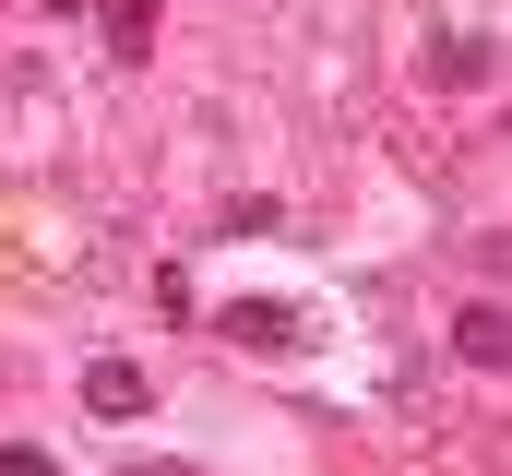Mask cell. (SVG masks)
<instances>
[{"mask_svg":"<svg viewBox=\"0 0 512 476\" xmlns=\"http://www.w3.org/2000/svg\"><path fill=\"white\" fill-rule=\"evenodd\" d=\"M84 405L96 417H155V369L143 357H84Z\"/></svg>","mask_w":512,"mask_h":476,"instance_id":"obj_1","label":"cell"},{"mask_svg":"<svg viewBox=\"0 0 512 476\" xmlns=\"http://www.w3.org/2000/svg\"><path fill=\"white\" fill-rule=\"evenodd\" d=\"M453 357H465V369H501V357H512L501 298H465V310H453Z\"/></svg>","mask_w":512,"mask_h":476,"instance_id":"obj_2","label":"cell"},{"mask_svg":"<svg viewBox=\"0 0 512 476\" xmlns=\"http://www.w3.org/2000/svg\"><path fill=\"white\" fill-rule=\"evenodd\" d=\"M417 72H429V84H453V96H465V84H489V72H501V60H489V36H429V60H417Z\"/></svg>","mask_w":512,"mask_h":476,"instance_id":"obj_3","label":"cell"},{"mask_svg":"<svg viewBox=\"0 0 512 476\" xmlns=\"http://www.w3.org/2000/svg\"><path fill=\"white\" fill-rule=\"evenodd\" d=\"M96 36L108 60H155V0H96Z\"/></svg>","mask_w":512,"mask_h":476,"instance_id":"obj_4","label":"cell"},{"mask_svg":"<svg viewBox=\"0 0 512 476\" xmlns=\"http://www.w3.org/2000/svg\"><path fill=\"white\" fill-rule=\"evenodd\" d=\"M215 334H227V346H286V310H227Z\"/></svg>","mask_w":512,"mask_h":476,"instance_id":"obj_5","label":"cell"},{"mask_svg":"<svg viewBox=\"0 0 512 476\" xmlns=\"http://www.w3.org/2000/svg\"><path fill=\"white\" fill-rule=\"evenodd\" d=\"M0 476H60V465H48L36 441H0Z\"/></svg>","mask_w":512,"mask_h":476,"instance_id":"obj_6","label":"cell"}]
</instances>
